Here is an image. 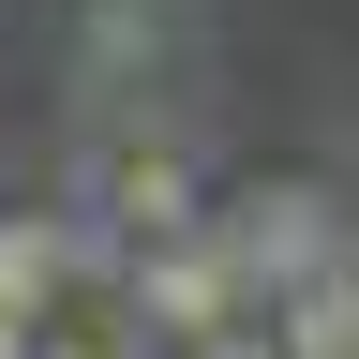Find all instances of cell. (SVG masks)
I'll return each mask as SVG.
<instances>
[{"label": "cell", "instance_id": "obj_1", "mask_svg": "<svg viewBox=\"0 0 359 359\" xmlns=\"http://www.w3.org/2000/svg\"><path fill=\"white\" fill-rule=\"evenodd\" d=\"M75 210H90V224H120L135 255H150V240H195V224H224L180 135H90V165H75Z\"/></svg>", "mask_w": 359, "mask_h": 359}, {"label": "cell", "instance_id": "obj_2", "mask_svg": "<svg viewBox=\"0 0 359 359\" xmlns=\"http://www.w3.org/2000/svg\"><path fill=\"white\" fill-rule=\"evenodd\" d=\"M224 240H240V285L255 299H299V285H330L344 240H359V195H314V180H255L240 210H224Z\"/></svg>", "mask_w": 359, "mask_h": 359}, {"label": "cell", "instance_id": "obj_3", "mask_svg": "<svg viewBox=\"0 0 359 359\" xmlns=\"http://www.w3.org/2000/svg\"><path fill=\"white\" fill-rule=\"evenodd\" d=\"M120 299L150 314V344H165V359H195V344H224V330H255V285H240V240H224V224H195V240H150Z\"/></svg>", "mask_w": 359, "mask_h": 359}, {"label": "cell", "instance_id": "obj_4", "mask_svg": "<svg viewBox=\"0 0 359 359\" xmlns=\"http://www.w3.org/2000/svg\"><path fill=\"white\" fill-rule=\"evenodd\" d=\"M45 344V314H15V299H0V359H30Z\"/></svg>", "mask_w": 359, "mask_h": 359}, {"label": "cell", "instance_id": "obj_5", "mask_svg": "<svg viewBox=\"0 0 359 359\" xmlns=\"http://www.w3.org/2000/svg\"><path fill=\"white\" fill-rule=\"evenodd\" d=\"M195 359H285V344H269V330H224V344H195Z\"/></svg>", "mask_w": 359, "mask_h": 359}, {"label": "cell", "instance_id": "obj_6", "mask_svg": "<svg viewBox=\"0 0 359 359\" xmlns=\"http://www.w3.org/2000/svg\"><path fill=\"white\" fill-rule=\"evenodd\" d=\"M344 195H359V150H344Z\"/></svg>", "mask_w": 359, "mask_h": 359}]
</instances>
